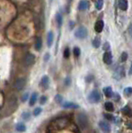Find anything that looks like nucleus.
I'll list each match as a JSON object with an SVG mask.
<instances>
[{"mask_svg": "<svg viewBox=\"0 0 132 133\" xmlns=\"http://www.w3.org/2000/svg\"><path fill=\"white\" fill-rule=\"evenodd\" d=\"M30 116H31V114L29 113L28 111H26V112H23L22 114V118L25 121H27L30 119Z\"/></svg>", "mask_w": 132, "mask_h": 133, "instance_id": "25", "label": "nucleus"}, {"mask_svg": "<svg viewBox=\"0 0 132 133\" xmlns=\"http://www.w3.org/2000/svg\"><path fill=\"white\" fill-rule=\"evenodd\" d=\"M74 35L78 39H84L86 38V37L88 35V31L87 29H86L85 27L81 26V27H79L77 30L75 31V33H74Z\"/></svg>", "mask_w": 132, "mask_h": 133, "instance_id": "3", "label": "nucleus"}, {"mask_svg": "<svg viewBox=\"0 0 132 133\" xmlns=\"http://www.w3.org/2000/svg\"><path fill=\"white\" fill-rule=\"evenodd\" d=\"M127 58H128V53L126 52H123L121 55V61L124 62L127 60Z\"/></svg>", "mask_w": 132, "mask_h": 133, "instance_id": "28", "label": "nucleus"}, {"mask_svg": "<svg viewBox=\"0 0 132 133\" xmlns=\"http://www.w3.org/2000/svg\"><path fill=\"white\" fill-rule=\"evenodd\" d=\"M103 28H104V22L102 20H98L95 24V30L96 32L100 33L102 32Z\"/></svg>", "mask_w": 132, "mask_h": 133, "instance_id": "10", "label": "nucleus"}, {"mask_svg": "<svg viewBox=\"0 0 132 133\" xmlns=\"http://www.w3.org/2000/svg\"><path fill=\"white\" fill-rule=\"evenodd\" d=\"M53 39H54V35H53L52 32H49L47 33V44L48 48H51L52 45L53 43Z\"/></svg>", "mask_w": 132, "mask_h": 133, "instance_id": "13", "label": "nucleus"}, {"mask_svg": "<svg viewBox=\"0 0 132 133\" xmlns=\"http://www.w3.org/2000/svg\"><path fill=\"white\" fill-rule=\"evenodd\" d=\"M16 130H17L18 131H20V132H22V131H24L26 130V127H25V125H24L23 122H19L17 124V126H16Z\"/></svg>", "mask_w": 132, "mask_h": 133, "instance_id": "22", "label": "nucleus"}, {"mask_svg": "<svg viewBox=\"0 0 132 133\" xmlns=\"http://www.w3.org/2000/svg\"><path fill=\"white\" fill-rule=\"evenodd\" d=\"M71 82H72V81H71V78H70L69 77H66V79H65V82H64V83H65V85H66V86H70V85H71Z\"/></svg>", "mask_w": 132, "mask_h": 133, "instance_id": "34", "label": "nucleus"}, {"mask_svg": "<svg viewBox=\"0 0 132 133\" xmlns=\"http://www.w3.org/2000/svg\"><path fill=\"white\" fill-rule=\"evenodd\" d=\"M77 122L79 127L82 130H84L88 127L89 120L86 115H85L84 113H79L77 116Z\"/></svg>", "mask_w": 132, "mask_h": 133, "instance_id": "1", "label": "nucleus"}, {"mask_svg": "<svg viewBox=\"0 0 132 133\" xmlns=\"http://www.w3.org/2000/svg\"><path fill=\"white\" fill-rule=\"evenodd\" d=\"M47 97H46V96H42V97H40L39 102H40L41 105H44V104L47 102Z\"/></svg>", "mask_w": 132, "mask_h": 133, "instance_id": "30", "label": "nucleus"}, {"mask_svg": "<svg viewBox=\"0 0 132 133\" xmlns=\"http://www.w3.org/2000/svg\"><path fill=\"white\" fill-rule=\"evenodd\" d=\"M104 117L107 120V121H112L114 122L115 121V116H113L111 114H104Z\"/></svg>", "mask_w": 132, "mask_h": 133, "instance_id": "29", "label": "nucleus"}, {"mask_svg": "<svg viewBox=\"0 0 132 133\" xmlns=\"http://www.w3.org/2000/svg\"><path fill=\"white\" fill-rule=\"evenodd\" d=\"M92 45H93V47L96 48H98L99 47H100V45H101V37H95V38L93 39V41H92Z\"/></svg>", "mask_w": 132, "mask_h": 133, "instance_id": "19", "label": "nucleus"}, {"mask_svg": "<svg viewBox=\"0 0 132 133\" xmlns=\"http://www.w3.org/2000/svg\"><path fill=\"white\" fill-rule=\"evenodd\" d=\"M62 107L66 108V109H77V108L79 107V106L77 104L71 102H66L65 103L62 104Z\"/></svg>", "mask_w": 132, "mask_h": 133, "instance_id": "12", "label": "nucleus"}, {"mask_svg": "<svg viewBox=\"0 0 132 133\" xmlns=\"http://www.w3.org/2000/svg\"><path fill=\"white\" fill-rule=\"evenodd\" d=\"M56 22L57 24V27L61 28V25H62V16H61V14H58V12L56 14Z\"/></svg>", "mask_w": 132, "mask_h": 133, "instance_id": "18", "label": "nucleus"}, {"mask_svg": "<svg viewBox=\"0 0 132 133\" xmlns=\"http://www.w3.org/2000/svg\"><path fill=\"white\" fill-rule=\"evenodd\" d=\"M69 1H72V0H69Z\"/></svg>", "mask_w": 132, "mask_h": 133, "instance_id": "40", "label": "nucleus"}, {"mask_svg": "<svg viewBox=\"0 0 132 133\" xmlns=\"http://www.w3.org/2000/svg\"><path fill=\"white\" fill-rule=\"evenodd\" d=\"M105 108L107 111H110V112L114 111V106L110 102H107L105 103Z\"/></svg>", "mask_w": 132, "mask_h": 133, "instance_id": "21", "label": "nucleus"}, {"mask_svg": "<svg viewBox=\"0 0 132 133\" xmlns=\"http://www.w3.org/2000/svg\"><path fill=\"white\" fill-rule=\"evenodd\" d=\"M37 100H38V93L37 92H33L32 94L31 97H30V100H29V105L31 107L34 106V104L36 103Z\"/></svg>", "mask_w": 132, "mask_h": 133, "instance_id": "16", "label": "nucleus"}, {"mask_svg": "<svg viewBox=\"0 0 132 133\" xmlns=\"http://www.w3.org/2000/svg\"><path fill=\"white\" fill-rule=\"evenodd\" d=\"M87 99L91 103H98L101 101V94L97 90H93L88 95Z\"/></svg>", "mask_w": 132, "mask_h": 133, "instance_id": "2", "label": "nucleus"}, {"mask_svg": "<svg viewBox=\"0 0 132 133\" xmlns=\"http://www.w3.org/2000/svg\"><path fill=\"white\" fill-rule=\"evenodd\" d=\"M126 126L132 130V123H128V124H126Z\"/></svg>", "mask_w": 132, "mask_h": 133, "instance_id": "38", "label": "nucleus"}, {"mask_svg": "<svg viewBox=\"0 0 132 133\" xmlns=\"http://www.w3.org/2000/svg\"><path fill=\"white\" fill-rule=\"evenodd\" d=\"M43 59H44L45 62H47L49 59H50V54H49V53H46V54H45Z\"/></svg>", "mask_w": 132, "mask_h": 133, "instance_id": "36", "label": "nucleus"}, {"mask_svg": "<svg viewBox=\"0 0 132 133\" xmlns=\"http://www.w3.org/2000/svg\"><path fill=\"white\" fill-rule=\"evenodd\" d=\"M118 7L122 11H126L128 9V1L127 0H118Z\"/></svg>", "mask_w": 132, "mask_h": 133, "instance_id": "11", "label": "nucleus"}, {"mask_svg": "<svg viewBox=\"0 0 132 133\" xmlns=\"http://www.w3.org/2000/svg\"><path fill=\"white\" fill-rule=\"evenodd\" d=\"M103 92H104L106 97H108V98L112 97V96L114 95L113 91H112V89H111L110 87H106L105 88L103 89Z\"/></svg>", "mask_w": 132, "mask_h": 133, "instance_id": "14", "label": "nucleus"}, {"mask_svg": "<svg viewBox=\"0 0 132 133\" xmlns=\"http://www.w3.org/2000/svg\"><path fill=\"white\" fill-rule=\"evenodd\" d=\"M28 97H29V93H28V92L24 93L23 95V97H22V102H25L28 99Z\"/></svg>", "mask_w": 132, "mask_h": 133, "instance_id": "32", "label": "nucleus"}, {"mask_svg": "<svg viewBox=\"0 0 132 133\" xmlns=\"http://www.w3.org/2000/svg\"><path fill=\"white\" fill-rule=\"evenodd\" d=\"M93 78L94 77H93L92 75H89V76H87V77H86V82H91L93 80Z\"/></svg>", "mask_w": 132, "mask_h": 133, "instance_id": "35", "label": "nucleus"}, {"mask_svg": "<svg viewBox=\"0 0 132 133\" xmlns=\"http://www.w3.org/2000/svg\"><path fill=\"white\" fill-rule=\"evenodd\" d=\"M42 111H43L42 108H41V107H37V108H35L34 111H33V115L35 116H39L41 113H42Z\"/></svg>", "mask_w": 132, "mask_h": 133, "instance_id": "27", "label": "nucleus"}, {"mask_svg": "<svg viewBox=\"0 0 132 133\" xmlns=\"http://www.w3.org/2000/svg\"><path fill=\"white\" fill-rule=\"evenodd\" d=\"M103 5H104V0H96V3H95V6L97 10H101Z\"/></svg>", "mask_w": 132, "mask_h": 133, "instance_id": "20", "label": "nucleus"}, {"mask_svg": "<svg viewBox=\"0 0 132 133\" xmlns=\"http://www.w3.org/2000/svg\"><path fill=\"white\" fill-rule=\"evenodd\" d=\"M73 54L76 57H78L81 55V50L78 47H75L73 48Z\"/></svg>", "mask_w": 132, "mask_h": 133, "instance_id": "24", "label": "nucleus"}, {"mask_svg": "<svg viewBox=\"0 0 132 133\" xmlns=\"http://www.w3.org/2000/svg\"><path fill=\"white\" fill-rule=\"evenodd\" d=\"M110 43H105L104 45H103V49L105 50V51H109L110 50Z\"/></svg>", "mask_w": 132, "mask_h": 133, "instance_id": "33", "label": "nucleus"}, {"mask_svg": "<svg viewBox=\"0 0 132 133\" xmlns=\"http://www.w3.org/2000/svg\"><path fill=\"white\" fill-rule=\"evenodd\" d=\"M55 102L57 103H58V104H61V103H62V101H63V97H62V96H61L60 94H57L55 96Z\"/></svg>", "mask_w": 132, "mask_h": 133, "instance_id": "23", "label": "nucleus"}, {"mask_svg": "<svg viewBox=\"0 0 132 133\" xmlns=\"http://www.w3.org/2000/svg\"><path fill=\"white\" fill-rule=\"evenodd\" d=\"M124 93H125L126 96H130L132 94V87H126V88H125V90H124Z\"/></svg>", "mask_w": 132, "mask_h": 133, "instance_id": "26", "label": "nucleus"}, {"mask_svg": "<svg viewBox=\"0 0 132 133\" xmlns=\"http://www.w3.org/2000/svg\"><path fill=\"white\" fill-rule=\"evenodd\" d=\"M99 127H100L101 130L104 132H110V125L105 121H101L98 123Z\"/></svg>", "mask_w": 132, "mask_h": 133, "instance_id": "5", "label": "nucleus"}, {"mask_svg": "<svg viewBox=\"0 0 132 133\" xmlns=\"http://www.w3.org/2000/svg\"><path fill=\"white\" fill-rule=\"evenodd\" d=\"M103 61L107 65L111 64V62H112V54H111L110 52L106 51L104 53V55H103Z\"/></svg>", "mask_w": 132, "mask_h": 133, "instance_id": "8", "label": "nucleus"}, {"mask_svg": "<svg viewBox=\"0 0 132 133\" xmlns=\"http://www.w3.org/2000/svg\"><path fill=\"white\" fill-rule=\"evenodd\" d=\"M120 98H121V97H120V96H119L118 93H114V99L116 100V102L119 101V99H120Z\"/></svg>", "mask_w": 132, "mask_h": 133, "instance_id": "37", "label": "nucleus"}, {"mask_svg": "<svg viewBox=\"0 0 132 133\" xmlns=\"http://www.w3.org/2000/svg\"><path fill=\"white\" fill-rule=\"evenodd\" d=\"M90 7V3L87 0H81L78 3V9L80 11H85L88 9Z\"/></svg>", "mask_w": 132, "mask_h": 133, "instance_id": "7", "label": "nucleus"}, {"mask_svg": "<svg viewBox=\"0 0 132 133\" xmlns=\"http://www.w3.org/2000/svg\"><path fill=\"white\" fill-rule=\"evenodd\" d=\"M63 56L65 58H68L70 57V49L69 48H66L63 52Z\"/></svg>", "mask_w": 132, "mask_h": 133, "instance_id": "31", "label": "nucleus"}, {"mask_svg": "<svg viewBox=\"0 0 132 133\" xmlns=\"http://www.w3.org/2000/svg\"><path fill=\"white\" fill-rule=\"evenodd\" d=\"M42 47H43L42 38H41V37H38L36 40V43H35V49L37 51H40V50L42 49Z\"/></svg>", "mask_w": 132, "mask_h": 133, "instance_id": "17", "label": "nucleus"}, {"mask_svg": "<svg viewBox=\"0 0 132 133\" xmlns=\"http://www.w3.org/2000/svg\"><path fill=\"white\" fill-rule=\"evenodd\" d=\"M121 111L122 112L124 115L128 116H132V110L128 106L124 107L121 110Z\"/></svg>", "mask_w": 132, "mask_h": 133, "instance_id": "15", "label": "nucleus"}, {"mask_svg": "<svg viewBox=\"0 0 132 133\" xmlns=\"http://www.w3.org/2000/svg\"><path fill=\"white\" fill-rule=\"evenodd\" d=\"M130 73L132 75V63H131V66H130Z\"/></svg>", "mask_w": 132, "mask_h": 133, "instance_id": "39", "label": "nucleus"}, {"mask_svg": "<svg viewBox=\"0 0 132 133\" xmlns=\"http://www.w3.org/2000/svg\"><path fill=\"white\" fill-rule=\"evenodd\" d=\"M35 56L32 53H27L24 57V63L27 66H31L35 62Z\"/></svg>", "mask_w": 132, "mask_h": 133, "instance_id": "4", "label": "nucleus"}, {"mask_svg": "<svg viewBox=\"0 0 132 133\" xmlns=\"http://www.w3.org/2000/svg\"><path fill=\"white\" fill-rule=\"evenodd\" d=\"M49 83H50V80L47 76H43L41 79L40 82V86L43 87V89H47L49 87Z\"/></svg>", "mask_w": 132, "mask_h": 133, "instance_id": "9", "label": "nucleus"}, {"mask_svg": "<svg viewBox=\"0 0 132 133\" xmlns=\"http://www.w3.org/2000/svg\"><path fill=\"white\" fill-rule=\"evenodd\" d=\"M26 85V81L24 78H18L15 82V87L18 91H21L24 88Z\"/></svg>", "mask_w": 132, "mask_h": 133, "instance_id": "6", "label": "nucleus"}]
</instances>
